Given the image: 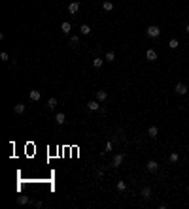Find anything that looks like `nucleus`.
I'll list each match as a JSON object with an SVG mask.
<instances>
[{
  "mask_svg": "<svg viewBox=\"0 0 189 209\" xmlns=\"http://www.w3.org/2000/svg\"><path fill=\"white\" fill-rule=\"evenodd\" d=\"M146 34H147V38H159L161 36V28L157 27V25H151V27H147Z\"/></svg>",
  "mask_w": 189,
  "mask_h": 209,
  "instance_id": "f257e3e1",
  "label": "nucleus"
},
{
  "mask_svg": "<svg viewBox=\"0 0 189 209\" xmlns=\"http://www.w3.org/2000/svg\"><path fill=\"white\" fill-rule=\"evenodd\" d=\"M123 160H125V155H123V153H117L114 158H112V166H114V168H119L121 164H123Z\"/></svg>",
  "mask_w": 189,
  "mask_h": 209,
  "instance_id": "f03ea898",
  "label": "nucleus"
},
{
  "mask_svg": "<svg viewBox=\"0 0 189 209\" xmlns=\"http://www.w3.org/2000/svg\"><path fill=\"white\" fill-rule=\"evenodd\" d=\"M146 168H147V171H150V173H155V171H159V162H157V160H147Z\"/></svg>",
  "mask_w": 189,
  "mask_h": 209,
  "instance_id": "7ed1b4c3",
  "label": "nucleus"
},
{
  "mask_svg": "<svg viewBox=\"0 0 189 209\" xmlns=\"http://www.w3.org/2000/svg\"><path fill=\"white\" fill-rule=\"evenodd\" d=\"M80 12V2H74V0H72V2H70L68 4V13H78Z\"/></svg>",
  "mask_w": 189,
  "mask_h": 209,
  "instance_id": "20e7f679",
  "label": "nucleus"
},
{
  "mask_svg": "<svg viewBox=\"0 0 189 209\" xmlns=\"http://www.w3.org/2000/svg\"><path fill=\"white\" fill-rule=\"evenodd\" d=\"M146 59L150 60V62L157 60V51H155V49H147V51H146Z\"/></svg>",
  "mask_w": 189,
  "mask_h": 209,
  "instance_id": "39448f33",
  "label": "nucleus"
},
{
  "mask_svg": "<svg viewBox=\"0 0 189 209\" xmlns=\"http://www.w3.org/2000/svg\"><path fill=\"white\" fill-rule=\"evenodd\" d=\"M87 108L91 111H99L100 109V102L99 100H91V102H87Z\"/></svg>",
  "mask_w": 189,
  "mask_h": 209,
  "instance_id": "423d86ee",
  "label": "nucleus"
},
{
  "mask_svg": "<svg viewBox=\"0 0 189 209\" xmlns=\"http://www.w3.org/2000/svg\"><path fill=\"white\" fill-rule=\"evenodd\" d=\"M147 136H150L151 140H155V137L159 136V128H157V126H150V128H147Z\"/></svg>",
  "mask_w": 189,
  "mask_h": 209,
  "instance_id": "0eeeda50",
  "label": "nucleus"
},
{
  "mask_svg": "<svg viewBox=\"0 0 189 209\" xmlns=\"http://www.w3.org/2000/svg\"><path fill=\"white\" fill-rule=\"evenodd\" d=\"M70 30H72V25H70L68 21H64L63 25H61V32L63 34H70Z\"/></svg>",
  "mask_w": 189,
  "mask_h": 209,
  "instance_id": "6e6552de",
  "label": "nucleus"
},
{
  "mask_svg": "<svg viewBox=\"0 0 189 209\" xmlns=\"http://www.w3.org/2000/svg\"><path fill=\"white\" fill-rule=\"evenodd\" d=\"M106 98H108V93H106V90H96V100L99 102H104Z\"/></svg>",
  "mask_w": 189,
  "mask_h": 209,
  "instance_id": "1a4fd4ad",
  "label": "nucleus"
},
{
  "mask_svg": "<svg viewBox=\"0 0 189 209\" xmlns=\"http://www.w3.org/2000/svg\"><path fill=\"white\" fill-rule=\"evenodd\" d=\"M142 198H144V200H150V198H151V188L150 187L142 188Z\"/></svg>",
  "mask_w": 189,
  "mask_h": 209,
  "instance_id": "9d476101",
  "label": "nucleus"
},
{
  "mask_svg": "<svg viewBox=\"0 0 189 209\" xmlns=\"http://www.w3.org/2000/svg\"><path fill=\"white\" fill-rule=\"evenodd\" d=\"M80 34L89 36V34H91V27H89V25H81V27H80Z\"/></svg>",
  "mask_w": 189,
  "mask_h": 209,
  "instance_id": "9b49d317",
  "label": "nucleus"
},
{
  "mask_svg": "<svg viewBox=\"0 0 189 209\" xmlns=\"http://www.w3.org/2000/svg\"><path fill=\"white\" fill-rule=\"evenodd\" d=\"M176 93L180 94V96H182V94H185V93H187V87L183 85V83H178V85H176Z\"/></svg>",
  "mask_w": 189,
  "mask_h": 209,
  "instance_id": "f8f14e48",
  "label": "nucleus"
},
{
  "mask_svg": "<svg viewBox=\"0 0 189 209\" xmlns=\"http://www.w3.org/2000/svg\"><path fill=\"white\" fill-rule=\"evenodd\" d=\"M17 203L19 205H27V203H30V198L28 196H17Z\"/></svg>",
  "mask_w": 189,
  "mask_h": 209,
  "instance_id": "ddd939ff",
  "label": "nucleus"
},
{
  "mask_svg": "<svg viewBox=\"0 0 189 209\" xmlns=\"http://www.w3.org/2000/svg\"><path fill=\"white\" fill-rule=\"evenodd\" d=\"M55 121H57V124H64L66 123V115L64 113H57L55 115Z\"/></svg>",
  "mask_w": 189,
  "mask_h": 209,
  "instance_id": "4468645a",
  "label": "nucleus"
},
{
  "mask_svg": "<svg viewBox=\"0 0 189 209\" xmlns=\"http://www.w3.org/2000/svg\"><path fill=\"white\" fill-rule=\"evenodd\" d=\"M40 96H42V93H40V90H30V100H32V102H38Z\"/></svg>",
  "mask_w": 189,
  "mask_h": 209,
  "instance_id": "2eb2a0df",
  "label": "nucleus"
},
{
  "mask_svg": "<svg viewBox=\"0 0 189 209\" xmlns=\"http://www.w3.org/2000/svg\"><path fill=\"white\" fill-rule=\"evenodd\" d=\"M102 9H104V12H112V9H114V4H112L110 0H106V2H102Z\"/></svg>",
  "mask_w": 189,
  "mask_h": 209,
  "instance_id": "dca6fc26",
  "label": "nucleus"
},
{
  "mask_svg": "<svg viewBox=\"0 0 189 209\" xmlns=\"http://www.w3.org/2000/svg\"><path fill=\"white\" fill-rule=\"evenodd\" d=\"M178 45H180V43H178L176 38H170V40H168V47H170V49H178Z\"/></svg>",
  "mask_w": 189,
  "mask_h": 209,
  "instance_id": "f3484780",
  "label": "nucleus"
},
{
  "mask_svg": "<svg viewBox=\"0 0 189 209\" xmlns=\"http://www.w3.org/2000/svg\"><path fill=\"white\" fill-rule=\"evenodd\" d=\"M104 60H108V62H114V60H115V53H114V51H108V53H106V57H104Z\"/></svg>",
  "mask_w": 189,
  "mask_h": 209,
  "instance_id": "a211bd4d",
  "label": "nucleus"
},
{
  "mask_svg": "<svg viewBox=\"0 0 189 209\" xmlns=\"http://www.w3.org/2000/svg\"><path fill=\"white\" fill-rule=\"evenodd\" d=\"M57 108V98H49L47 100V109H55Z\"/></svg>",
  "mask_w": 189,
  "mask_h": 209,
  "instance_id": "6ab92c4d",
  "label": "nucleus"
},
{
  "mask_svg": "<svg viewBox=\"0 0 189 209\" xmlns=\"http://www.w3.org/2000/svg\"><path fill=\"white\" fill-rule=\"evenodd\" d=\"M13 111H15V113H19V115H21L23 111H25V104H15V106H13Z\"/></svg>",
  "mask_w": 189,
  "mask_h": 209,
  "instance_id": "aec40b11",
  "label": "nucleus"
},
{
  "mask_svg": "<svg viewBox=\"0 0 189 209\" xmlns=\"http://www.w3.org/2000/svg\"><path fill=\"white\" fill-rule=\"evenodd\" d=\"M93 68H96V70H99V68H102V59H100V57L93 59Z\"/></svg>",
  "mask_w": 189,
  "mask_h": 209,
  "instance_id": "412c9836",
  "label": "nucleus"
},
{
  "mask_svg": "<svg viewBox=\"0 0 189 209\" xmlns=\"http://www.w3.org/2000/svg\"><path fill=\"white\" fill-rule=\"evenodd\" d=\"M117 190H119V192H125V190H127V183H125V181H117Z\"/></svg>",
  "mask_w": 189,
  "mask_h": 209,
  "instance_id": "4be33fe9",
  "label": "nucleus"
},
{
  "mask_svg": "<svg viewBox=\"0 0 189 209\" xmlns=\"http://www.w3.org/2000/svg\"><path fill=\"white\" fill-rule=\"evenodd\" d=\"M70 45H72V47H78V45H80V36H72V38H70Z\"/></svg>",
  "mask_w": 189,
  "mask_h": 209,
  "instance_id": "5701e85b",
  "label": "nucleus"
},
{
  "mask_svg": "<svg viewBox=\"0 0 189 209\" xmlns=\"http://www.w3.org/2000/svg\"><path fill=\"white\" fill-rule=\"evenodd\" d=\"M178 158H180V155H178V153H170V156H168V160H170L172 164H174V162H178Z\"/></svg>",
  "mask_w": 189,
  "mask_h": 209,
  "instance_id": "b1692460",
  "label": "nucleus"
},
{
  "mask_svg": "<svg viewBox=\"0 0 189 209\" xmlns=\"http://www.w3.org/2000/svg\"><path fill=\"white\" fill-rule=\"evenodd\" d=\"M0 60H4V62H8V60H9V55L6 53V51H2V53H0Z\"/></svg>",
  "mask_w": 189,
  "mask_h": 209,
  "instance_id": "393cba45",
  "label": "nucleus"
},
{
  "mask_svg": "<svg viewBox=\"0 0 189 209\" xmlns=\"http://www.w3.org/2000/svg\"><path fill=\"white\" fill-rule=\"evenodd\" d=\"M108 151H112V141L106 143V147H104V151H102V153H108Z\"/></svg>",
  "mask_w": 189,
  "mask_h": 209,
  "instance_id": "a878e982",
  "label": "nucleus"
},
{
  "mask_svg": "<svg viewBox=\"0 0 189 209\" xmlns=\"http://www.w3.org/2000/svg\"><path fill=\"white\" fill-rule=\"evenodd\" d=\"M185 32H187V34H189V23H187V27H185Z\"/></svg>",
  "mask_w": 189,
  "mask_h": 209,
  "instance_id": "bb28decb",
  "label": "nucleus"
},
{
  "mask_svg": "<svg viewBox=\"0 0 189 209\" xmlns=\"http://www.w3.org/2000/svg\"><path fill=\"white\" fill-rule=\"evenodd\" d=\"M187 192H189V190H187Z\"/></svg>",
  "mask_w": 189,
  "mask_h": 209,
  "instance_id": "cd10ccee",
  "label": "nucleus"
}]
</instances>
